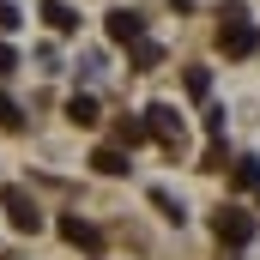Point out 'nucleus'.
I'll list each match as a JSON object with an SVG mask.
<instances>
[{
  "label": "nucleus",
  "mask_w": 260,
  "mask_h": 260,
  "mask_svg": "<svg viewBox=\"0 0 260 260\" xmlns=\"http://www.w3.org/2000/svg\"><path fill=\"white\" fill-rule=\"evenodd\" d=\"M218 49L230 55V61H248L260 49V24L242 12V6H224V24H218Z\"/></svg>",
  "instance_id": "f257e3e1"
},
{
  "label": "nucleus",
  "mask_w": 260,
  "mask_h": 260,
  "mask_svg": "<svg viewBox=\"0 0 260 260\" xmlns=\"http://www.w3.org/2000/svg\"><path fill=\"white\" fill-rule=\"evenodd\" d=\"M254 212H236V206H224V212H218V218H212V236H218V242H224V248H248V242H254Z\"/></svg>",
  "instance_id": "f03ea898"
},
{
  "label": "nucleus",
  "mask_w": 260,
  "mask_h": 260,
  "mask_svg": "<svg viewBox=\"0 0 260 260\" xmlns=\"http://www.w3.org/2000/svg\"><path fill=\"white\" fill-rule=\"evenodd\" d=\"M0 206H6V224L12 230H30V236L43 230V212H37V200L24 194V188H0Z\"/></svg>",
  "instance_id": "7ed1b4c3"
},
{
  "label": "nucleus",
  "mask_w": 260,
  "mask_h": 260,
  "mask_svg": "<svg viewBox=\"0 0 260 260\" xmlns=\"http://www.w3.org/2000/svg\"><path fill=\"white\" fill-rule=\"evenodd\" d=\"M145 127L157 145H182V115H176V103H151L145 109Z\"/></svg>",
  "instance_id": "20e7f679"
},
{
  "label": "nucleus",
  "mask_w": 260,
  "mask_h": 260,
  "mask_svg": "<svg viewBox=\"0 0 260 260\" xmlns=\"http://www.w3.org/2000/svg\"><path fill=\"white\" fill-rule=\"evenodd\" d=\"M103 30H109V43H139V37H145V18H139V12H133V6H115V12H109V18H103Z\"/></svg>",
  "instance_id": "39448f33"
},
{
  "label": "nucleus",
  "mask_w": 260,
  "mask_h": 260,
  "mask_svg": "<svg viewBox=\"0 0 260 260\" xmlns=\"http://www.w3.org/2000/svg\"><path fill=\"white\" fill-rule=\"evenodd\" d=\"M55 230H61V242H73V248H85V254H97V248H103L97 224H85V218H73V212H67V218L55 224Z\"/></svg>",
  "instance_id": "423d86ee"
},
{
  "label": "nucleus",
  "mask_w": 260,
  "mask_h": 260,
  "mask_svg": "<svg viewBox=\"0 0 260 260\" xmlns=\"http://www.w3.org/2000/svg\"><path fill=\"white\" fill-rule=\"evenodd\" d=\"M43 18H49V30H61V37L79 30V12H73L67 0H43Z\"/></svg>",
  "instance_id": "0eeeda50"
},
{
  "label": "nucleus",
  "mask_w": 260,
  "mask_h": 260,
  "mask_svg": "<svg viewBox=\"0 0 260 260\" xmlns=\"http://www.w3.org/2000/svg\"><path fill=\"white\" fill-rule=\"evenodd\" d=\"M91 164H97V176H127V151L121 145H97Z\"/></svg>",
  "instance_id": "6e6552de"
},
{
  "label": "nucleus",
  "mask_w": 260,
  "mask_h": 260,
  "mask_svg": "<svg viewBox=\"0 0 260 260\" xmlns=\"http://www.w3.org/2000/svg\"><path fill=\"white\" fill-rule=\"evenodd\" d=\"M67 121H79V127H97V121H103V115H97V97H85V91H79V97H67Z\"/></svg>",
  "instance_id": "1a4fd4ad"
},
{
  "label": "nucleus",
  "mask_w": 260,
  "mask_h": 260,
  "mask_svg": "<svg viewBox=\"0 0 260 260\" xmlns=\"http://www.w3.org/2000/svg\"><path fill=\"white\" fill-rule=\"evenodd\" d=\"M151 67H164V49L139 37V43H133V73H151Z\"/></svg>",
  "instance_id": "9d476101"
},
{
  "label": "nucleus",
  "mask_w": 260,
  "mask_h": 260,
  "mask_svg": "<svg viewBox=\"0 0 260 260\" xmlns=\"http://www.w3.org/2000/svg\"><path fill=\"white\" fill-rule=\"evenodd\" d=\"M151 206H157V212H164L170 224H182V218H188V212H182V200L170 194V188H151Z\"/></svg>",
  "instance_id": "9b49d317"
},
{
  "label": "nucleus",
  "mask_w": 260,
  "mask_h": 260,
  "mask_svg": "<svg viewBox=\"0 0 260 260\" xmlns=\"http://www.w3.org/2000/svg\"><path fill=\"white\" fill-rule=\"evenodd\" d=\"M115 139H121V145H145V139H151L145 115H139V121H121V127H115Z\"/></svg>",
  "instance_id": "f8f14e48"
},
{
  "label": "nucleus",
  "mask_w": 260,
  "mask_h": 260,
  "mask_svg": "<svg viewBox=\"0 0 260 260\" xmlns=\"http://www.w3.org/2000/svg\"><path fill=\"white\" fill-rule=\"evenodd\" d=\"M236 188H260V157H236Z\"/></svg>",
  "instance_id": "ddd939ff"
},
{
  "label": "nucleus",
  "mask_w": 260,
  "mask_h": 260,
  "mask_svg": "<svg viewBox=\"0 0 260 260\" xmlns=\"http://www.w3.org/2000/svg\"><path fill=\"white\" fill-rule=\"evenodd\" d=\"M230 164V151H224V133H212V151H206V164L200 170H224Z\"/></svg>",
  "instance_id": "4468645a"
},
{
  "label": "nucleus",
  "mask_w": 260,
  "mask_h": 260,
  "mask_svg": "<svg viewBox=\"0 0 260 260\" xmlns=\"http://www.w3.org/2000/svg\"><path fill=\"white\" fill-rule=\"evenodd\" d=\"M212 91V73L206 67H188V97H206Z\"/></svg>",
  "instance_id": "2eb2a0df"
},
{
  "label": "nucleus",
  "mask_w": 260,
  "mask_h": 260,
  "mask_svg": "<svg viewBox=\"0 0 260 260\" xmlns=\"http://www.w3.org/2000/svg\"><path fill=\"white\" fill-rule=\"evenodd\" d=\"M18 24H24V12H18V6H12V0H0V30H6V37H12V30H18Z\"/></svg>",
  "instance_id": "dca6fc26"
},
{
  "label": "nucleus",
  "mask_w": 260,
  "mask_h": 260,
  "mask_svg": "<svg viewBox=\"0 0 260 260\" xmlns=\"http://www.w3.org/2000/svg\"><path fill=\"white\" fill-rule=\"evenodd\" d=\"M0 121H6V127H18V103H12V97H0Z\"/></svg>",
  "instance_id": "f3484780"
},
{
  "label": "nucleus",
  "mask_w": 260,
  "mask_h": 260,
  "mask_svg": "<svg viewBox=\"0 0 260 260\" xmlns=\"http://www.w3.org/2000/svg\"><path fill=\"white\" fill-rule=\"evenodd\" d=\"M12 67H18V55H12V43H0V79H6Z\"/></svg>",
  "instance_id": "a211bd4d"
}]
</instances>
